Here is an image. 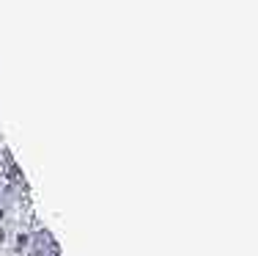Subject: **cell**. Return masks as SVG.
I'll return each instance as SVG.
<instances>
[{
  "instance_id": "obj_1",
  "label": "cell",
  "mask_w": 258,
  "mask_h": 256,
  "mask_svg": "<svg viewBox=\"0 0 258 256\" xmlns=\"http://www.w3.org/2000/svg\"><path fill=\"white\" fill-rule=\"evenodd\" d=\"M3 242H6V226L0 223V245H3Z\"/></svg>"
}]
</instances>
